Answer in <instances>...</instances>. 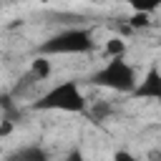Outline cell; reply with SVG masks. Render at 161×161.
Returning a JSON list of instances; mask_svg holds the SVG:
<instances>
[{
  "label": "cell",
  "mask_w": 161,
  "mask_h": 161,
  "mask_svg": "<svg viewBox=\"0 0 161 161\" xmlns=\"http://www.w3.org/2000/svg\"><path fill=\"white\" fill-rule=\"evenodd\" d=\"M33 111H63V113H80V116H88V101L80 91V86L68 78V80H60L55 83L53 88H48L40 98H35L30 103Z\"/></svg>",
  "instance_id": "obj_1"
},
{
  "label": "cell",
  "mask_w": 161,
  "mask_h": 161,
  "mask_svg": "<svg viewBox=\"0 0 161 161\" xmlns=\"http://www.w3.org/2000/svg\"><path fill=\"white\" fill-rule=\"evenodd\" d=\"M96 48V38H93V30L88 28H65L50 38H45L40 45H38V53L40 55H83V53H91Z\"/></svg>",
  "instance_id": "obj_2"
},
{
  "label": "cell",
  "mask_w": 161,
  "mask_h": 161,
  "mask_svg": "<svg viewBox=\"0 0 161 161\" xmlns=\"http://www.w3.org/2000/svg\"><path fill=\"white\" fill-rule=\"evenodd\" d=\"M91 86H98V88H108V91H116V93H133L138 78H136V70L133 65L126 60V55H116V58H108L106 65H101L91 78Z\"/></svg>",
  "instance_id": "obj_3"
},
{
  "label": "cell",
  "mask_w": 161,
  "mask_h": 161,
  "mask_svg": "<svg viewBox=\"0 0 161 161\" xmlns=\"http://www.w3.org/2000/svg\"><path fill=\"white\" fill-rule=\"evenodd\" d=\"M131 96L138 101H161V68L156 63L146 68V73L141 75Z\"/></svg>",
  "instance_id": "obj_4"
},
{
  "label": "cell",
  "mask_w": 161,
  "mask_h": 161,
  "mask_svg": "<svg viewBox=\"0 0 161 161\" xmlns=\"http://www.w3.org/2000/svg\"><path fill=\"white\" fill-rule=\"evenodd\" d=\"M30 73L35 75V80L40 83V80H48L50 78V73H53V65H50V60H48V55H35L33 60H30Z\"/></svg>",
  "instance_id": "obj_5"
},
{
  "label": "cell",
  "mask_w": 161,
  "mask_h": 161,
  "mask_svg": "<svg viewBox=\"0 0 161 161\" xmlns=\"http://www.w3.org/2000/svg\"><path fill=\"white\" fill-rule=\"evenodd\" d=\"M10 158H23V161H45V158H48V151L40 148V146H23V148H18Z\"/></svg>",
  "instance_id": "obj_6"
},
{
  "label": "cell",
  "mask_w": 161,
  "mask_h": 161,
  "mask_svg": "<svg viewBox=\"0 0 161 161\" xmlns=\"http://www.w3.org/2000/svg\"><path fill=\"white\" fill-rule=\"evenodd\" d=\"M106 55L108 58H116V55H126L128 53V43L121 38V35H111L108 40H106Z\"/></svg>",
  "instance_id": "obj_7"
},
{
  "label": "cell",
  "mask_w": 161,
  "mask_h": 161,
  "mask_svg": "<svg viewBox=\"0 0 161 161\" xmlns=\"http://www.w3.org/2000/svg\"><path fill=\"white\" fill-rule=\"evenodd\" d=\"M131 5V10H138V13H156L161 8V0H126Z\"/></svg>",
  "instance_id": "obj_8"
},
{
  "label": "cell",
  "mask_w": 161,
  "mask_h": 161,
  "mask_svg": "<svg viewBox=\"0 0 161 161\" xmlns=\"http://www.w3.org/2000/svg\"><path fill=\"white\" fill-rule=\"evenodd\" d=\"M151 15L148 13H138V10H133V15L128 18V28L131 30H138V28H148L151 25V20H148Z\"/></svg>",
  "instance_id": "obj_9"
},
{
  "label": "cell",
  "mask_w": 161,
  "mask_h": 161,
  "mask_svg": "<svg viewBox=\"0 0 161 161\" xmlns=\"http://www.w3.org/2000/svg\"><path fill=\"white\" fill-rule=\"evenodd\" d=\"M13 131H15V121H13V118H5V116H0V138L10 136Z\"/></svg>",
  "instance_id": "obj_10"
},
{
  "label": "cell",
  "mask_w": 161,
  "mask_h": 161,
  "mask_svg": "<svg viewBox=\"0 0 161 161\" xmlns=\"http://www.w3.org/2000/svg\"><path fill=\"white\" fill-rule=\"evenodd\" d=\"M113 156H116V158H128V161H133V153H128V151H116Z\"/></svg>",
  "instance_id": "obj_11"
},
{
  "label": "cell",
  "mask_w": 161,
  "mask_h": 161,
  "mask_svg": "<svg viewBox=\"0 0 161 161\" xmlns=\"http://www.w3.org/2000/svg\"><path fill=\"white\" fill-rule=\"evenodd\" d=\"M25 3H50V0H25Z\"/></svg>",
  "instance_id": "obj_12"
}]
</instances>
